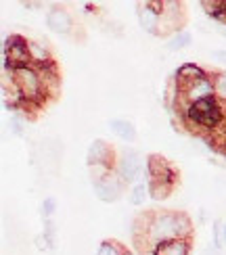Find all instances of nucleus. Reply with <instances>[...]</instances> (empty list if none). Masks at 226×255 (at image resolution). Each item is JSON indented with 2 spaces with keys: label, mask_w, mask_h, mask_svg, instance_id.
Here are the masks:
<instances>
[{
  "label": "nucleus",
  "mask_w": 226,
  "mask_h": 255,
  "mask_svg": "<svg viewBox=\"0 0 226 255\" xmlns=\"http://www.w3.org/2000/svg\"><path fill=\"white\" fill-rule=\"evenodd\" d=\"M25 124H27V120L21 118V115H17V113H13V115H10V120H8V128H10V132H13L15 136H23L25 134L23 132Z\"/></svg>",
  "instance_id": "412c9836"
},
{
  "label": "nucleus",
  "mask_w": 226,
  "mask_h": 255,
  "mask_svg": "<svg viewBox=\"0 0 226 255\" xmlns=\"http://www.w3.org/2000/svg\"><path fill=\"white\" fill-rule=\"evenodd\" d=\"M92 188H94V195L99 201H103V203H115V201H120L122 195L126 193L128 184L117 176V172H113L107 178L99 180V182H92Z\"/></svg>",
  "instance_id": "9d476101"
},
{
  "label": "nucleus",
  "mask_w": 226,
  "mask_h": 255,
  "mask_svg": "<svg viewBox=\"0 0 226 255\" xmlns=\"http://www.w3.org/2000/svg\"><path fill=\"white\" fill-rule=\"evenodd\" d=\"M2 67L6 69H17L31 65V55H29V40L21 34H10L4 38L2 44Z\"/></svg>",
  "instance_id": "39448f33"
},
{
  "label": "nucleus",
  "mask_w": 226,
  "mask_h": 255,
  "mask_svg": "<svg viewBox=\"0 0 226 255\" xmlns=\"http://www.w3.org/2000/svg\"><path fill=\"white\" fill-rule=\"evenodd\" d=\"M208 76H210V69L197 65V63H182L174 73V80L178 84H187V82H195V80L208 78Z\"/></svg>",
  "instance_id": "f8f14e48"
},
{
  "label": "nucleus",
  "mask_w": 226,
  "mask_h": 255,
  "mask_svg": "<svg viewBox=\"0 0 226 255\" xmlns=\"http://www.w3.org/2000/svg\"><path fill=\"white\" fill-rule=\"evenodd\" d=\"M222 232H224V245H226V222L222 224Z\"/></svg>",
  "instance_id": "7c9ffc66"
},
{
  "label": "nucleus",
  "mask_w": 226,
  "mask_h": 255,
  "mask_svg": "<svg viewBox=\"0 0 226 255\" xmlns=\"http://www.w3.org/2000/svg\"><path fill=\"white\" fill-rule=\"evenodd\" d=\"M21 6L23 8H44V2H31V0H27V2H21Z\"/></svg>",
  "instance_id": "a878e982"
},
{
  "label": "nucleus",
  "mask_w": 226,
  "mask_h": 255,
  "mask_svg": "<svg viewBox=\"0 0 226 255\" xmlns=\"http://www.w3.org/2000/svg\"><path fill=\"white\" fill-rule=\"evenodd\" d=\"M55 235H57V228H55V222L52 220H44V237L48 241L50 249L55 247Z\"/></svg>",
  "instance_id": "393cba45"
},
{
  "label": "nucleus",
  "mask_w": 226,
  "mask_h": 255,
  "mask_svg": "<svg viewBox=\"0 0 226 255\" xmlns=\"http://www.w3.org/2000/svg\"><path fill=\"white\" fill-rule=\"evenodd\" d=\"M10 71H13L15 86L25 97V101L29 105H34V107L40 113L46 111V107L50 105V99H48V94H46V88H44V82H42L40 71L34 65L17 67V69H10Z\"/></svg>",
  "instance_id": "f03ea898"
},
{
  "label": "nucleus",
  "mask_w": 226,
  "mask_h": 255,
  "mask_svg": "<svg viewBox=\"0 0 226 255\" xmlns=\"http://www.w3.org/2000/svg\"><path fill=\"white\" fill-rule=\"evenodd\" d=\"M218 31H220L222 36H226V25L224 23H218Z\"/></svg>",
  "instance_id": "c756f323"
},
{
  "label": "nucleus",
  "mask_w": 226,
  "mask_h": 255,
  "mask_svg": "<svg viewBox=\"0 0 226 255\" xmlns=\"http://www.w3.org/2000/svg\"><path fill=\"white\" fill-rule=\"evenodd\" d=\"M149 184V197L153 201H166L172 197L178 184L170 182V180H147Z\"/></svg>",
  "instance_id": "4468645a"
},
{
  "label": "nucleus",
  "mask_w": 226,
  "mask_h": 255,
  "mask_svg": "<svg viewBox=\"0 0 226 255\" xmlns=\"http://www.w3.org/2000/svg\"><path fill=\"white\" fill-rule=\"evenodd\" d=\"M113 172H115V169L105 167V165H94V167H88V174H90V180H92V182H99V180L107 178V176L113 174Z\"/></svg>",
  "instance_id": "5701e85b"
},
{
  "label": "nucleus",
  "mask_w": 226,
  "mask_h": 255,
  "mask_svg": "<svg viewBox=\"0 0 226 255\" xmlns=\"http://www.w3.org/2000/svg\"><path fill=\"white\" fill-rule=\"evenodd\" d=\"M212 57L218 59V61H222V63H226V50H214Z\"/></svg>",
  "instance_id": "bb28decb"
},
{
  "label": "nucleus",
  "mask_w": 226,
  "mask_h": 255,
  "mask_svg": "<svg viewBox=\"0 0 226 255\" xmlns=\"http://www.w3.org/2000/svg\"><path fill=\"white\" fill-rule=\"evenodd\" d=\"M145 169L147 180H170L174 184H180V172L161 153H149L145 159Z\"/></svg>",
  "instance_id": "0eeeda50"
},
{
  "label": "nucleus",
  "mask_w": 226,
  "mask_h": 255,
  "mask_svg": "<svg viewBox=\"0 0 226 255\" xmlns=\"http://www.w3.org/2000/svg\"><path fill=\"white\" fill-rule=\"evenodd\" d=\"M29 55H31V65L34 67H42V65H50L55 63V55L48 46V42H36L29 40Z\"/></svg>",
  "instance_id": "9b49d317"
},
{
  "label": "nucleus",
  "mask_w": 226,
  "mask_h": 255,
  "mask_svg": "<svg viewBox=\"0 0 226 255\" xmlns=\"http://www.w3.org/2000/svg\"><path fill=\"white\" fill-rule=\"evenodd\" d=\"M126 249L128 247L117 239H105V241H101L96 255H126Z\"/></svg>",
  "instance_id": "6ab92c4d"
},
{
  "label": "nucleus",
  "mask_w": 226,
  "mask_h": 255,
  "mask_svg": "<svg viewBox=\"0 0 226 255\" xmlns=\"http://www.w3.org/2000/svg\"><path fill=\"white\" fill-rule=\"evenodd\" d=\"M157 255H191L193 251V241L187 239H178V241H168L164 245H159Z\"/></svg>",
  "instance_id": "2eb2a0df"
},
{
  "label": "nucleus",
  "mask_w": 226,
  "mask_h": 255,
  "mask_svg": "<svg viewBox=\"0 0 226 255\" xmlns=\"http://www.w3.org/2000/svg\"><path fill=\"white\" fill-rule=\"evenodd\" d=\"M117 157L120 153L115 151V146L111 142L103 140V138H96L90 142L88 151H86V165L94 167V165H105V167H117Z\"/></svg>",
  "instance_id": "6e6552de"
},
{
  "label": "nucleus",
  "mask_w": 226,
  "mask_h": 255,
  "mask_svg": "<svg viewBox=\"0 0 226 255\" xmlns=\"http://www.w3.org/2000/svg\"><path fill=\"white\" fill-rule=\"evenodd\" d=\"M138 255H157V251L155 249H143V251H136Z\"/></svg>",
  "instance_id": "c85d7f7f"
},
{
  "label": "nucleus",
  "mask_w": 226,
  "mask_h": 255,
  "mask_svg": "<svg viewBox=\"0 0 226 255\" xmlns=\"http://www.w3.org/2000/svg\"><path fill=\"white\" fill-rule=\"evenodd\" d=\"M222 220H214L212 224V232H214V247L216 249H222L224 247V232H222Z\"/></svg>",
  "instance_id": "b1692460"
},
{
  "label": "nucleus",
  "mask_w": 226,
  "mask_h": 255,
  "mask_svg": "<svg viewBox=\"0 0 226 255\" xmlns=\"http://www.w3.org/2000/svg\"><path fill=\"white\" fill-rule=\"evenodd\" d=\"M57 211V199L55 197H46L44 201H42V205H40V214L44 220H50L52 214Z\"/></svg>",
  "instance_id": "4be33fe9"
},
{
  "label": "nucleus",
  "mask_w": 226,
  "mask_h": 255,
  "mask_svg": "<svg viewBox=\"0 0 226 255\" xmlns=\"http://www.w3.org/2000/svg\"><path fill=\"white\" fill-rule=\"evenodd\" d=\"M210 76H212V82H214V94H216V99L226 105V71L210 69Z\"/></svg>",
  "instance_id": "a211bd4d"
},
{
  "label": "nucleus",
  "mask_w": 226,
  "mask_h": 255,
  "mask_svg": "<svg viewBox=\"0 0 226 255\" xmlns=\"http://www.w3.org/2000/svg\"><path fill=\"white\" fill-rule=\"evenodd\" d=\"M203 255H222V253H220V249H216V247H210V249L203 251Z\"/></svg>",
  "instance_id": "cd10ccee"
},
{
  "label": "nucleus",
  "mask_w": 226,
  "mask_h": 255,
  "mask_svg": "<svg viewBox=\"0 0 226 255\" xmlns=\"http://www.w3.org/2000/svg\"><path fill=\"white\" fill-rule=\"evenodd\" d=\"M136 17L147 34L159 38L161 31V0H145L136 2Z\"/></svg>",
  "instance_id": "1a4fd4ad"
},
{
  "label": "nucleus",
  "mask_w": 226,
  "mask_h": 255,
  "mask_svg": "<svg viewBox=\"0 0 226 255\" xmlns=\"http://www.w3.org/2000/svg\"><path fill=\"white\" fill-rule=\"evenodd\" d=\"M143 169H145L143 155L134 151V148H122L120 157H117V167H115L117 176H120L126 184H136L138 178L143 176Z\"/></svg>",
  "instance_id": "423d86ee"
},
{
  "label": "nucleus",
  "mask_w": 226,
  "mask_h": 255,
  "mask_svg": "<svg viewBox=\"0 0 226 255\" xmlns=\"http://www.w3.org/2000/svg\"><path fill=\"white\" fill-rule=\"evenodd\" d=\"M46 27L55 34H61L65 38H75L78 40V34L84 38V31L82 25L73 19L71 10L65 4H52L46 13Z\"/></svg>",
  "instance_id": "20e7f679"
},
{
  "label": "nucleus",
  "mask_w": 226,
  "mask_h": 255,
  "mask_svg": "<svg viewBox=\"0 0 226 255\" xmlns=\"http://www.w3.org/2000/svg\"><path fill=\"white\" fill-rule=\"evenodd\" d=\"M147 197H149V184L143 182V180H138V182L132 184V188L128 190V203L134 205V207L145 205Z\"/></svg>",
  "instance_id": "f3484780"
},
{
  "label": "nucleus",
  "mask_w": 226,
  "mask_h": 255,
  "mask_svg": "<svg viewBox=\"0 0 226 255\" xmlns=\"http://www.w3.org/2000/svg\"><path fill=\"white\" fill-rule=\"evenodd\" d=\"M195 239V224L187 211L149 209L138 214L132 222V243L136 251L157 249L168 241Z\"/></svg>",
  "instance_id": "f257e3e1"
},
{
  "label": "nucleus",
  "mask_w": 226,
  "mask_h": 255,
  "mask_svg": "<svg viewBox=\"0 0 226 255\" xmlns=\"http://www.w3.org/2000/svg\"><path fill=\"white\" fill-rule=\"evenodd\" d=\"M189 44H193V36L185 29V31H180V34L172 36V38L168 40V50L178 52V50H185Z\"/></svg>",
  "instance_id": "aec40b11"
},
{
  "label": "nucleus",
  "mask_w": 226,
  "mask_h": 255,
  "mask_svg": "<svg viewBox=\"0 0 226 255\" xmlns=\"http://www.w3.org/2000/svg\"><path fill=\"white\" fill-rule=\"evenodd\" d=\"M109 128H111V132L117 136V138H122L124 142H136V128L132 122H128V120H120V118H113L109 120Z\"/></svg>",
  "instance_id": "ddd939ff"
},
{
  "label": "nucleus",
  "mask_w": 226,
  "mask_h": 255,
  "mask_svg": "<svg viewBox=\"0 0 226 255\" xmlns=\"http://www.w3.org/2000/svg\"><path fill=\"white\" fill-rule=\"evenodd\" d=\"M201 8L208 17L226 25V0H201Z\"/></svg>",
  "instance_id": "dca6fc26"
},
{
  "label": "nucleus",
  "mask_w": 226,
  "mask_h": 255,
  "mask_svg": "<svg viewBox=\"0 0 226 255\" xmlns=\"http://www.w3.org/2000/svg\"><path fill=\"white\" fill-rule=\"evenodd\" d=\"M189 21V13L185 2L180 0H161V31L159 38H172L185 31V25Z\"/></svg>",
  "instance_id": "7ed1b4c3"
},
{
  "label": "nucleus",
  "mask_w": 226,
  "mask_h": 255,
  "mask_svg": "<svg viewBox=\"0 0 226 255\" xmlns=\"http://www.w3.org/2000/svg\"><path fill=\"white\" fill-rule=\"evenodd\" d=\"M126 255H138L136 251H132V249H126Z\"/></svg>",
  "instance_id": "2f4dec72"
}]
</instances>
